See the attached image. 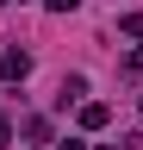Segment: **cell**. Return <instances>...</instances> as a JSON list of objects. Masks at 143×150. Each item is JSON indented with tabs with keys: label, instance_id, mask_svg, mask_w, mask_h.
Returning a JSON list of instances; mask_svg holds the SVG:
<instances>
[{
	"label": "cell",
	"instance_id": "cell-5",
	"mask_svg": "<svg viewBox=\"0 0 143 150\" xmlns=\"http://www.w3.org/2000/svg\"><path fill=\"white\" fill-rule=\"evenodd\" d=\"M44 6H50V13H75L81 0H44Z\"/></svg>",
	"mask_w": 143,
	"mask_h": 150
},
{
	"label": "cell",
	"instance_id": "cell-7",
	"mask_svg": "<svg viewBox=\"0 0 143 150\" xmlns=\"http://www.w3.org/2000/svg\"><path fill=\"white\" fill-rule=\"evenodd\" d=\"M56 150H87V138H62V144H56Z\"/></svg>",
	"mask_w": 143,
	"mask_h": 150
},
{
	"label": "cell",
	"instance_id": "cell-9",
	"mask_svg": "<svg viewBox=\"0 0 143 150\" xmlns=\"http://www.w3.org/2000/svg\"><path fill=\"white\" fill-rule=\"evenodd\" d=\"M137 106H143V94H137Z\"/></svg>",
	"mask_w": 143,
	"mask_h": 150
},
{
	"label": "cell",
	"instance_id": "cell-1",
	"mask_svg": "<svg viewBox=\"0 0 143 150\" xmlns=\"http://www.w3.org/2000/svg\"><path fill=\"white\" fill-rule=\"evenodd\" d=\"M0 75H6V81L19 88L25 75H31V56H25V50H6V56H0Z\"/></svg>",
	"mask_w": 143,
	"mask_h": 150
},
{
	"label": "cell",
	"instance_id": "cell-6",
	"mask_svg": "<svg viewBox=\"0 0 143 150\" xmlns=\"http://www.w3.org/2000/svg\"><path fill=\"white\" fill-rule=\"evenodd\" d=\"M0 144H13V119H6V112H0Z\"/></svg>",
	"mask_w": 143,
	"mask_h": 150
},
{
	"label": "cell",
	"instance_id": "cell-3",
	"mask_svg": "<svg viewBox=\"0 0 143 150\" xmlns=\"http://www.w3.org/2000/svg\"><path fill=\"white\" fill-rule=\"evenodd\" d=\"M56 100L68 106V100H87V75H62V94H56Z\"/></svg>",
	"mask_w": 143,
	"mask_h": 150
},
{
	"label": "cell",
	"instance_id": "cell-4",
	"mask_svg": "<svg viewBox=\"0 0 143 150\" xmlns=\"http://www.w3.org/2000/svg\"><path fill=\"white\" fill-rule=\"evenodd\" d=\"M118 31H124V38H143V13H124V19H118Z\"/></svg>",
	"mask_w": 143,
	"mask_h": 150
},
{
	"label": "cell",
	"instance_id": "cell-2",
	"mask_svg": "<svg viewBox=\"0 0 143 150\" xmlns=\"http://www.w3.org/2000/svg\"><path fill=\"white\" fill-rule=\"evenodd\" d=\"M106 119H112L106 100H81V131H106Z\"/></svg>",
	"mask_w": 143,
	"mask_h": 150
},
{
	"label": "cell",
	"instance_id": "cell-8",
	"mask_svg": "<svg viewBox=\"0 0 143 150\" xmlns=\"http://www.w3.org/2000/svg\"><path fill=\"white\" fill-rule=\"evenodd\" d=\"M0 6H13V0H0Z\"/></svg>",
	"mask_w": 143,
	"mask_h": 150
}]
</instances>
